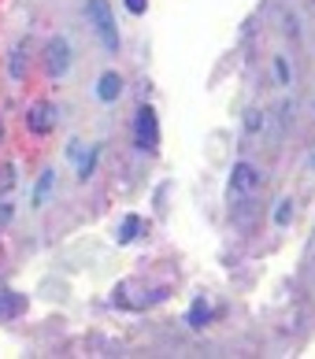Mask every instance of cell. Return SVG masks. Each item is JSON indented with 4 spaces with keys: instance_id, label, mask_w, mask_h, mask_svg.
<instances>
[{
    "instance_id": "cell-6",
    "label": "cell",
    "mask_w": 315,
    "mask_h": 359,
    "mask_svg": "<svg viewBox=\"0 0 315 359\" xmlns=\"http://www.w3.org/2000/svg\"><path fill=\"white\" fill-rule=\"evenodd\" d=\"M26 311V297L15 289H0V323H11Z\"/></svg>"
},
{
    "instance_id": "cell-2",
    "label": "cell",
    "mask_w": 315,
    "mask_h": 359,
    "mask_svg": "<svg viewBox=\"0 0 315 359\" xmlns=\"http://www.w3.org/2000/svg\"><path fill=\"white\" fill-rule=\"evenodd\" d=\"M134 141H138V149H141V152H156V149H160V123H156V111L149 108V104L138 111Z\"/></svg>"
},
{
    "instance_id": "cell-8",
    "label": "cell",
    "mask_w": 315,
    "mask_h": 359,
    "mask_svg": "<svg viewBox=\"0 0 315 359\" xmlns=\"http://www.w3.org/2000/svg\"><path fill=\"white\" fill-rule=\"evenodd\" d=\"M26 52H30V45L19 41L15 52H11V60H8V74L11 78H26Z\"/></svg>"
},
{
    "instance_id": "cell-5",
    "label": "cell",
    "mask_w": 315,
    "mask_h": 359,
    "mask_svg": "<svg viewBox=\"0 0 315 359\" xmlns=\"http://www.w3.org/2000/svg\"><path fill=\"white\" fill-rule=\"evenodd\" d=\"M26 126L34 130V134H48L52 126H56V104L52 100H37L30 115H26Z\"/></svg>"
},
{
    "instance_id": "cell-15",
    "label": "cell",
    "mask_w": 315,
    "mask_h": 359,
    "mask_svg": "<svg viewBox=\"0 0 315 359\" xmlns=\"http://www.w3.org/2000/svg\"><path fill=\"white\" fill-rule=\"evenodd\" d=\"M0 137H4V126H0Z\"/></svg>"
},
{
    "instance_id": "cell-11",
    "label": "cell",
    "mask_w": 315,
    "mask_h": 359,
    "mask_svg": "<svg viewBox=\"0 0 315 359\" xmlns=\"http://www.w3.org/2000/svg\"><path fill=\"white\" fill-rule=\"evenodd\" d=\"M11 185H15V170H11V163H4V167H0V201L8 196Z\"/></svg>"
},
{
    "instance_id": "cell-14",
    "label": "cell",
    "mask_w": 315,
    "mask_h": 359,
    "mask_svg": "<svg viewBox=\"0 0 315 359\" xmlns=\"http://www.w3.org/2000/svg\"><path fill=\"white\" fill-rule=\"evenodd\" d=\"M126 8H130V11H134V15H141V11H145V8H149V0H126Z\"/></svg>"
},
{
    "instance_id": "cell-10",
    "label": "cell",
    "mask_w": 315,
    "mask_h": 359,
    "mask_svg": "<svg viewBox=\"0 0 315 359\" xmlns=\"http://www.w3.org/2000/svg\"><path fill=\"white\" fill-rule=\"evenodd\" d=\"M138 230H141V219L138 215H126L123 219V230H119V245H130L138 237Z\"/></svg>"
},
{
    "instance_id": "cell-12",
    "label": "cell",
    "mask_w": 315,
    "mask_h": 359,
    "mask_svg": "<svg viewBox=\"0 0 315 359\" xmlns=\"http://www.w3.org/2000/svg\"><path fill=\"white\" fill-rule=\"evenodd\" d=\"M274 222H279V226H286V222H290V201H282V208L274 211Z\"/></svg>"
},
{
    "instance_id": "cell-1",
    "label": "cell",
    "mask_w": 315,
    "mask_h": 359,
    "mask_svg": "<svg viewBox=\"0 0 315 359\" xmlns=\"http://www.w3.org/2000/svg\"><path fill=\"white\" fill-rule=\"evenodd\" d=\"M86 19L93 22V30H97L104 48H108V52L119 48V30H115V15H112L108 0H86Z\"/></svg>"
},
{
    "instance_id": "cell-13",
    "label": "cell",
    "mask_w": 315,
    "mask_h": 359,
    "mask_svg": "<svg viewBox=\"0 0 315 359\" xmlns=\"http://www.w3.org/2000/svg\"><path fill=\"white\" fill-rule=\"evenodd\" d=\"M48 185H52V170H45V178H41V185H37V204L45 201V193H48Z\"/></svg>"
},
{
    "instance_id": "cell-7",
    "label": "cell",
    "mask_w": 315,
    "mask_h": 359,
    "mask_svg": "<svg viewBox=\"0 0 315 359\" xmlns=\"http://www.w3.org/2000/svg\"><path fill=\"white\" fill-rule=\"evenodd\" d=\"M97 97H100L104 104L119 100V97H123V78L115 74V71H104V74H100V82H97Z\"/></svg>"
},
{
    "instance_id": "cell-3",
    "label": "cell",
    "mask_w": 315,
    "mask_h": 359,
    "mask_svg": "<svg viewBox=\"0 0 315 359\" xmlns=\"http://www.w3.org/2000/svg\"><path fill=\"white\" fill-rule=\"evenodd\" d=\"M71 67V45H67V37H52L48 48H45V71L52 78H63Z\"/></svg>"
},
{
    "instance_id": "cell-9",
    "label": "cell",
    "mask_w": 315,
    "mask_h": 359,
    "mask_svg": "<svg viewBox=\"0 0 315 359\" xmlns=\"http://www.w3.org/2000/svg\"><path fill=\"white\" fill-rule=\"evenodd\" d=\"M208 315H212V308H208V300L201 297V300H193V308H189V315H186V323H189V326H204V323H208Z\"/></svg>"
},
{
    "instance_id": "cell-4",
    "label": "cell",
    "mask_w": 315,
    "mask_h": 359,
    "mask_svg": "<svg viewBox=\"0 0 315 359\" xmlns=\"http://www.w3.org/2000/svg\"><path fill=\"white\" fill-rule=\"evenodd\" d=\"M256 185H260V175L253 163H238L230 170V196H248L256 193Z\"/></svg>"
}]
</instances>
